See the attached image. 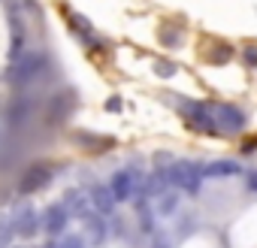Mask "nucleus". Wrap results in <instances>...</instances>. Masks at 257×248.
<instances>
[{
    "label": "nucleus",
    "instance_id": "nucleus-15",
    "mask_svg": "<svg viewBox=\"0 0 257 248\" xmlns=\"http://www.w3.org/2000/svg\"><path fill=\"white\" fill-rule=\"evenodd\" d=\"M158 43H161L164 49H179V46L185 43V28H182L179 22H164V25L158 28Z\"/></svg>",
    "mask_w": 257,
    "mask_h": 248
},
{
    "label": "nucleus",
    "instance_id": "nucleus-17",
    "mask_svg": "<svg viewBox=\"0 0 257 248\" xmlns=\"http://www.w3.org/2000/svg\"><path fill=\"white\" fill-rule=\"evenodd\" d=\"M61 203L67 206V212H70L73 218H82V221H85V218L91 215V206H88V197H82V191H76V188H73V191H67Z\"/></svg>",
    "mask_w": 257,
    "mask_h": 248
},
{
    "label": "nucleus",
    "instance_id": "nucleus-20",
    "mask_svg": "<svg viewBox=\"0 0 257 248\" xmlns=\"http://www.w3.org/2000/svg\"><path fill=\"white\" fill-rule=\"evenodd\" d=\"M176 209H179V194H164V197L158 200V206H155V212H158V215H164V218H167V215H173Z\"/></svg>",
    "mask_w": 257,
    "mask_h": 248
},
{
    "label": "nucleus",
    "instance_id": "nucleus-12",
    "mask_svg": "<svg viewBox=\"0 0 257 248\" xmlns=\"http://www.w3.org/2000/svg\"><path fill=\"white\" fill-rule=\"evenodd\" d=\"M61 13H64V19H67V28H70V31H73L79 40H85V43H94V40H97V37H94V25H91L85 16L73 13L70 7H64Z\"/></svg>",
    "mask_w": 257,
    "mask_h": 248
},
{
    "label": "nucleus",
    "instance_id": "nucleus-8",
    "mask_svg": "<svg viewBox=\"0 0 257 248\" xmlns=\"http://www.w3.org/2000/svg\"><path fill=\"white\" fill-rule=\"evenodd\" d=\"M73 109H76V91H73V88H64V91H58V94L49 100V121H52V124H61V121L70 118Z\"/></svg>",
    "mask_w": 257,
    "mask_h": 248
},
{
    "label": "nucleus",
    "instance_id": "nucleus-10",
    "mask_svg": "<svg viewBox=\"0 0 257 248\" xmlns=\"http://www.w3.org/2000/svg\"><path fill=\"white\" fill-rule=\"evenodd\" d=\"M88 203H91V209L97 212V215H112L115 212V197H112V191H109V185H103V182H91V188H88Z\"/></svg>",
    "mask_w": 257,
    "mask_h": 248
},
{
    "label": "nucleus",
    "instance_id": "nucleus-27",
    "mask_svg": "<svg viewBox=\"0 0 257 248\" xmlns=\"http://www.w3.org/2000/svg\"><path fill=\"white\" fill-rule=\"evenodd\" d=\"M152 248H170V242H167V239H155Z\"/></svg>",
    "mask_w": 257,
    "mask_h": 248
},
{
    "label": "nucleus",
    "instance_id": "nucleus-19",
    "mask_svg": "<svg viewBox=\"0 0 257 248\" xmlns=\"http://www.w3.org/2000/svg\"><path fill=\"white\" fill-rule=\"evenodd\" d=\"M31 112H34V100H31V97H19V100H13V106H10V124H22V121H28Z\"/></svg>",
    "mask_w": 257,
    "mask_h": 248
},
{
    "label": "nucleus",
    "instance_id": "nucleus-22",
    "mask_svg": "<svg viewBox=\"0 0 257 248\" xmlns=\"http://www.w3.org/2000/svg\"><path fill=\"white\" fill-rule=\"evenodd\" d=\"M155 73H158L161 79H173V76H176V64L167 61V58H161V61H155Z\"/></svg>",
    "mask_w": 257,
    "mask_h": 248
},
{
    "label": "nucleus",
    "instance_id": "nucleus-14",
    "mask_svg": "<svg viewBox=\"0 0 257 248\" xmlns=\"http://www.w3.org/2000/svg\"><path fill=\"white\" fill-rule=\"evenodd\" d=\"M73 140H76V146L88 149V155H103V152L115 149V140L112 137H97V134H85V131H79Z\"/></svg>",
    "mask_w": 257,
    "mask_h": 248
},
{
    "label": "nucleus",
    "instance_id": "nucleus-4",
    "mask_svg": "<svg viewBox=\"0 0 257 248\" xmlns=\"http://www.w3.org/2000/svg\"><path fill=\"white\" fill-rule=\"evenodd\" d=\"M212 115H215V124H218V134H242L245 124H248V115L233 106V103H209Z\"/></svg>",
    "mask_w": 257,
    "mask_h": 248
},
{
    "label": "nucleus",
    "instance_id": "nucleus-24",
    "mask_svg": "<svg viewBox=\"0 0 257 248\" xmlns=\"http://www.w3.org/2000/svg\"><path fill=\"white\" fill-rule=\"evenodd\" d=\"M242 61H245L248 67H257V46H245V49H242Z\"/></svg>",
    "mask_w": 257,
    "mask_h": 248
},
{
    "label": "nucleus",
    "instance_id": "nucleus-26",
    "mask_svg": "<svg viewBox=\"0 0 257 248\" xmlns=\"http://www.w3.org/2000/svg\"><path fill=\"white\" fill-rule=\"evenodd\" d=\"M254 149H257V137H251V140H245V143H242V155H251Z\"/></svg>",
    "mask_w": 257,
    "mask_h": 248
},
{
    "label": "nucleus",
    "instance_id": "nucleus-13",
    "mask_svg": "<svg viewBox=\"0 0 257 248\" xmlns=\"http://www.w3.org/2000/svg\"><path fill=\"white\" fill-rule=\"evenodd\" d=\"M236 58V49L230 46V43H209L206 49H203V61L206 64H212V67H224V64H230Z\"/></svg>",
    "mask_w": 257,
    "mask_h": 248
},
{
    "label": "nucleus",
    "instance_id": "nucleus-7",
    "mask_svg": "<svg viewBox=\"0 0 257 248\" xmlns=\"http://www.w3.org/2000/svg\"><path fill=\"white\" fill-rule=\"evenodd\" d=\"M40 212L34 209V206H19L16 212H13V230L19 233V236H25V239H31V236H37V230H40Z\"/></svg>",
    "mask_w": 257,
    "mask_h": 248
},
{
    "label": "nucleus",
    "instance_id": "nucleus-16",
    "mask_svg": "<svg viewBox=\"0 0 257 248\" xmlns=\"http://www.w3.org/2000/svg\"><path fill=\"white\" fill-rule=\"evenodd\" d=\"M239 173H242V167L236 161H212V164L203 167V176L206 179H233Z\"/></svg>",
    "mask_w": 257,
    "mask_h": 248
},
{
    "label": "nucleus",
    "instance_id": "nucleus-21",
    "mask_svg": "<svg viewBox=\"0 0 257 248\" xmlns=\"http://www.w3.org/2000/svg\"><path fill=\"white\" fill-rule=\"evenodd\" d=\"M55 248H85V236H79V233H64Z\"/></svg>",
    "mask_w": 257,
    "mask_h": 248
},
{
    "label": "nucleus",
    "instance_id": "nucleus-5",
    "mask_svg": "<svg viewBox=\"0 0 257 248\" xmlns=\"http://www.w3.org/2000/svg\"><path fill=\"white\" fill-rule=\"evenodd\" d=\"M52 185V167L49 164H34L22 173L19 179V194L22 197H31V194H40L43 188Z\"/></svg>",
    "mask_w": 257,
    "mask_h": 248
},
{
    "label": "nucleus",
    "instance_id": "nucleus-18",
    "mask_svg": "<svg viewBox=\"0 0 257 248\" xmlns=\"http://www.w3.org/2000/svg\"><path fill=\"white\" fill-rule=\"evenodd\" d=\"M134 212H137V218H140V230L143 233H155V209H152V203H149V197L146 194H140L137 197V203H134Z\"/></svg>",
    "mask_w": 257,
    "mask_h": 248
},
{
    "label": "nucleus",
    "instance_id": "nucleus-25",
    "mask_svg": "<svg viewBox=\"0 0 257 248\" xmlns=\"http://www.w3.org/2000/svg\"><path fill=\"white\" fill-rule=\"evenodd\" d=\"M121 109H124V100H121V97H118V94H115V97H109V100H106V112H121Z\"/></svg>",
    "mask_w": 257,
    "mask_h": 248
},
{
    "label": "nucleus",
    "instance_id": "nucleus-6",
    "mask_svg": "<svg viewBox=\"0 0 257 248\" xmlns=\"http://www.w3.org/2000/svg\"><path fill=\"white\" fill-rule=\"evenodd\" d=\"M70 212H67V206L64 203H52V206H46L43 209V230L49 233V236H64L67 233V227H70Z\"/></svg>",
    "mask_w": 257,
    "mask_h": 248
},
{
    "label": "nucleus",
    "instance_id": "nucleus-9",
    "mask_svg": "<svg viewBox=\"0 0 257 248\" xmlns=\"http://www.w3.org/2000/svg\"><path fill=\"white\" fill-rule=\"evenodd\" d=\"M106 185H109L115 203H127V200L137 194V176H134L131 170H118V173H112V179H109Z\"/></svg>",
    "mask_w": 257,
    "mask_h": 248
},
{
    "label": "nucleus",
    "instance_id": "nucleus-28",
    "mask_svg": "<svg viewBox=\"0 0 257 248\" xmlns=\"http://www.w3.org/2000/svg\"><path fill=\"white\" fill-rule=\"evenodd\" d=\"M248 188H251V191H257V173H251V179H248Z\"/></svg>",
    "mask_w": 257,
    "mask_h": 248
},
{
    "label": "nucleus",
    "instance_id": "nucleus-2",
    "mask_svg": "<svg viewBox=\"0 0 257 248\" xmlns=\"http://www.w3.org/2000/svg\"><path fill=\"white\" fill-rule=\"evenodd\" d=\"M179 115L182 121L194 134H203V137H218V124H215V115L209 109V103H200V100H182L179 106Z\"/></svg>",
    "mask_w": 257,
    "mask_h": 248
},
{
    "label": "nucleus",
    "instance_id": "nucleus-1",
    "mask_svg": "<svg viewBox=\"0 0 257 248\" xmlns=\"http://www.w3.org/2000/svg\"><path fill=\"white\" fill-rule=\"evenodd\" d=\"M49 55L46 52H25L19 61H13L10 64V70H7V82L13 85V88H28V85H34V82H40V76L49 70Z\"/></svg>",
    "mask_w": 257,
    "mask_h": 248
},
{
    "label": "nucleus",
    "instance_id": "nucleus-23",
    "mask_svg": "<svg viewBox=\"0 0 257 248\" xmlns=\"http://www.w3.org/2000/svg\"><path fill=\"white\" fill-rule=\"evenodd\" d=\"M85 227L91 230V239H94V242H100V239L106 236V230H103L100 218H94V215H88V218H85Z\"/></svg>",
    "mask_w": 257,
    "mask_h": 248
},
{
    "label": "nucleus",
    "instance_id": "nucleus-11",
    "mask_svg": "<svg viewBox=\"0 0 257 248\" xmlns=\"http://www.w3.org/2000/svg\"><path fill=\"white\" fill-rule=\"evenodd\" d=\"M10 31H13V37H10V64H13L25 55V25H22V16L16 13V7L10 10Z\"/></svg>",
    "mask_w": 257,
    "mask_h": 248
},
{
    "label": "nucleus",
    "instance_id": "nucleus-3",
    "mask_svg": "<svg viewBox=\"0 0 257 248\" xmlns=\"http://www.w3.org/2000/svg\"><path fill=\"white\" fill-rule=\"evenodd\" d=\"M167 179H170L173 188H179L185 194H197L203 188L206 176H203V167L197 161H173L170 170H167Z\"/></svg>",
    "mask_w": 257,
    "mask_h": 248
}]
</instances>
